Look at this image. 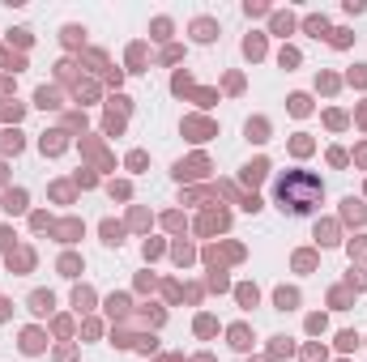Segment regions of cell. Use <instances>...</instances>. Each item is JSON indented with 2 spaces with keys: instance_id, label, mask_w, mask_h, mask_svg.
Instances as JSON below:
<instances>
[{
  "instance_id": "6da1fadb",
  "label": "cell",
  "mask_w": 367,
  "mask_h": 362,
  "mask_svg": "<svg viewBox=\"0 0 367 362\" xmlns=\"http://www.w3.org/2000/svg\"><path fill=\"white\" fill-rule=\"evenodd\" d=\"M321 196H325V188H321V179L312 171H286L278 179V204H282V213H290V217L316 213L321 209Z\"/></svg>"
},
{
  "instance_id": "7a4b0ae2",
  "label": "cell",
  "mask_w": 367,
  "mask_h": 362,
  "mask_svg": "<svg viewBox=\"0 0 367 362\" xmlns=\"http://www.w3.org/2000/svg\"><path fill=\"white\" fill-rule=\"evenodd\" d=\"M192 30H197V39H201V43H209V39H214V21H197Z\"/></svg>"
},
{
  "instance_id": "3957f363",
  "label": "cell",
  "mask_w": 367,
  "mask_h": 362,
  "mask_svg": "<svg viewBox=\"0 0 367 362\" xmlns=\"http://www.w3.org/2000/svg\"><path fill=\"white\" fill-rule=\"evenodd\" d=\"M21 204H26V196H21V192H9V196H5V209H9V213H17Z\"/></svg>"
},
{
  "instance_id": "277c9868",
  "label": "cell",
  "mask_w": 367,
  "mask_h": 362,
  "mask_svg": "<svg viewBox=\"0 0 367 362\" xmlns=\"http://www.w3.org/2000/svg\"><path fill=\"white\" fill-rule=\"evenodd\" d=\"M30 307L34 311H52V294H30Z\"/></svg>"
},
{
  "instance_id": "5b68a950",
  "label": "cell",
  "mask_w": 367,
  "mask_h": 362,
  "mask_svg": "<svg viewBox=\"0 0 367 362\" xmlns=\"http://www.w3.org/2000/svg\"><path fill=\"white\" fill-rule=\"evenodd\" d=\"M346 217H354V222H363V204H359V200H346Z\"/></svg>"
},
{
  "instance_id": "8992f818",
  "label": "cell",
  "mask_w": 367,
  "mask_h": 362,
  "mask_svg": "<svg viewBox=\"0 0 367 362\" xmlns=\"http://www.w3.org/2000/svg\"><path fill=\"white\" fill-rule=\"evenodd\" d=\"M295 303H299V298H295V290H282V294H278V307H295Z\"/></svg>"
},
{
  "instance_id": "52a82bcc",
  "label": "cell",
  "mask_w": 367,
  "mask_h": 362,
  "mask_svg": "<svg viewBox=\"0 0 367 362\" xmlns=\"http://www.w3.org/2000/svg\"><path fill=\"white\" fill-rule=\"evenodd\" d=\"M103 235H107V243H120V226L107 222V226H103Z\"/></svg>"
},
{
  "instance_id": "ba28073f",
  "label": "cell",
  "mask_w": 367,
  "mask_h": 362,
  "mask_svg": "<svg viewBox=\"0 0 367 362\" xmlns=\"http://www.w3.org/2000/svg\"><path fill=\"white\" fill-rule=\"evenodd\" d=\"M290 107H295V115H303V111H307V98H303V94H295Z\"/></svg>"
},
{
  "instance_id": "9c48e42d",
  "label": "cell",
  "mask_w": 367,
  "mask_h": 362,
  "mask_svg": "<svg viewBox=\"0 0 367 362\" xmlns=\"http://www.w3.org/2000/svg\"><path fill=\"white\" fill-rule=\"evenodd\" d=\"M21 345H26V349H30V354H34V349H39L43 341H39V332H26V341H21Z\"/></svg>"
}]
</instances>
